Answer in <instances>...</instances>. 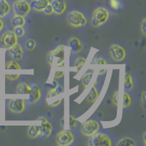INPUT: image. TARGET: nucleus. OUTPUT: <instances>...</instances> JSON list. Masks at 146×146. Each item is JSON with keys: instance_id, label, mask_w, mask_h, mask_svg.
Wrapping results in <instances>:
<instances>
[{"instance_id": "nucleus-1", "label": "nucleus", "mask_w": 146, "mask_h": 146, "mask_svg": "<svg viewBox=\"0 0 146 146\" xmlns=\"http://www.w3.org/2000/svg\"><path fill=\"white\" fill-rule=\"evenodd\" d=\"M65 60L64 45H59L47 54V61L50 66L55 65L57 67L63 66Z\"/></svg>"}, {"instance_id": "nucleus-2", "label": "nucleus", "mask_w": 146, "mask_h": 146, "mask_svg": "<svg viewBox=\"0 0 146 146\" xmlns=\"http://www.w3.org/2000/svg\"><path fill=\"white\" fill-rule=\"evenodd\" d=\"M110 17V13L105 7H96L93 12L91 23L94 28H98L107 23Z\"/></svg>"}, {"instance_id": "nucleus-3", "label": "nucleus", "mask_w": 146, "mask_h": 146, "mask_svg": "<svg viewBox=\"0 0 146 146\" xmlns=\"http://www.w3.org/2000/svg\"><path fill=\"white\" fill-rule=\"evenodd\" d=\"M67 23L74 28H80L86 25L87 19L81 12L72 10L66 15Z\"/></svg>"}, {"instance_id": "nucleus-4", "label": "nucleus", "mask_w": 146, "mask_h": 146, "mask_svg": "<svg viewBox=\"0 0 146 146\" xmlns=\"http://www.w3.org/2000/svg\"><path fill=\"white\" fill-rule=\"evenodd\" d=\"M88 145L91 146H110L112 142L110 138L105 134L96 132L89 137Z\"/></svg>"}, {"instance_id": "nucleus-5", "label": "nucleus", "mask_w": 146, "mask_h": 146, "mask_svg": "<svg viewBox=\"0 0 146 146\" xmlns=\"http://www.w3.org/2000/svg\"><path fill=\"white\" fill-rule=\"evenodd\" d=\"M30 3L27 0H16L13 4V10L15 15L26 17L31 11Z\"/></svg>"}, {"instance_id": "nucleus-6", "label": "nucleus", "mask_w": 146, "mask_h": 146, "mask_svg": "<svg viewBox=\"0 0 146 146\" xmlns=\"http://www.w3.org/2000/svg\"><path fill=\"white\" fill-rule=\"evenodd\" d=\"M74 136L70 130L63 129L57 133L56 136V142L59 146H67L74 142Z\"/></svg>"}, {"instance_id": "nucleus-7", "label": "nucleus", "mask_w": 146, "mask_h": 146, "mask_svg": "<svg viewBox=\"0 0 146 146\" xmlns=\"http://www.w3.org/2000/svg\"><path fill=\"white\" fill-rule=\"evenodd\" d=\"M0 42L2 47L4 48H6L8 50L9 48L15 45L18 43V37L16 36L15 34L13 31L8 30L6 31L3 35L0 37Z\"/></svg>"}, {"instance_id": "nucleus-8", "label": "nucleus", "mask_w": 146, "mask_h": 146, "mask_svg": "<svg viewBox=\"0 0 146 146\" xmlns=\"http://www.w3.org/2000/svg\"><path fill=\"white\" fill-rule=\"evenodd\" d=\"M100 123L94 120H88L81 125V132L84 136L90 137L99 131Z\"/></svg>"}, {"instance_id": "nucleus-9", "label": "nucleus", "mask_w": 146, "mask_h": 146, "mask_svg": "<svg viewBox=\"0 0 146 146\" xmlns=\"http://www.w3.org/2000/svg\"><path fill=\"white\" fill-rule=\"evenodd\" d=\"M110 55L115 62H121L126 58V51L124 48L117 44H112L109 48Z\"/></svg>"}, {"instance_id": "nucleus-10", "label": "nucleus", "mask_w": 146, "mask_h": 146, "mask_svg": "<svg viewBox=\"0 0 146 146\" xmlns=\"http://www.w3.org/2000/svg\"><path fill=\"white\" fill-rule=\"evenodd\" d=\"M8 109L11 113L20 114L25 110V102L23 99H11L9 100Z\"/></svg>"}, {"instance_id": "nucleus-11", "label": "nucleus", "mask_w": 146, "mask_h": 146, "mask_svg": "<svg viewBox=\"0 0 146 146\" xmlns=\"http://www.w3.org/2000/svg\"><path fill=\"white\" fill-rule=\"evenodd\" d=\"M36 120L41 121V126H40V135L44 137H49L53 131V126L51 125V123H49L44 117L40 116L36 118Z\"/></svg>"}, {"instance_id": "nucleus-12", "label": "nucleus", "mask_w": 146, "mask_h": 146, "mask_svg": "<svg viewBox=\"0 0 146 146\" xmlns=\"http://www.w3.org/2000/svg\"><path fill=\"white\" fill-rule=\"evenodd\" d=\"M50 4L53 8V13L56 15H62L66 11V0H51Z\"/></svg>"}, {"instance_id": "nucleus-13", "label": "nucleus", "mask_w": 146, "mask_h": 146, "mask_svg": "<svg viewBox=\"0 0 146 146\" xmlns=\"http://www.w3.org/2000/svg\"><path fill=\"white\" fill-rule=\"evenodd\" d=\"M31 87V91L28 98V103L30 105H33L37 102L41 98V90L37 85L33 84Z\"/></svg>"}, {"instance_id": "nucleus-14", "label": "nucleus", "mask_w": 146, "mask_h": 146, "mask_svg": "<svg viewBox=\"0 0 146 146\" xmlns=\"http://www.w3.org/2000/svg\"><path fill=\"white\" fill-rule=\"evenodd\" d=\"M9 53L13 60L15 61H21L23 57V51L22 47L18 43H16L15 45L11 47L8 49Z\"/></svg>"}, {"instance_id": "nucleus-15", "label": "nucleus", "mask_w": 146, "mask_h": 146, "mask_svg": "<svg viewBox=\"0 0 146 146\" xmlns=\"http://www.w3.org/2000/svg\"><path fill=\"white\" fill-rule=\"evenodd\" d=\"M68 47L72 53H78L83 50V45L78 37L73 36L69 40Z\"/></svg>"}, {"instance_id": "nucleus-16", "label": "nucleus", "mask_w": 146, "mask_h": 146, "mask_svg": "<svg viewBox=\"0 0 146 146\" xmlns=\"http://www.w3.org/2000/svg\"><path fill=\"white\" fill-rule=\"evenodd\" d=\"M49 3V0H32V2H30V6L31 8L35 11L42 12Z\"/></svg>"}, {"instance_id": "nucleus-17", "label": "nucleus", "mask_w": 146, "mask_h": 146, "mask_svg": "<svg viewBox=\"0 0 146 146\" xmlns=\"http://www.w3.org/2000/svg\"><path fill=\"white\" fill-rule=\"evenodd\" d=\"M11 7L7 0H0V18H3L10 13Z\"/></svg>"}, {"instance_id": "nucleus-18", "label": "nucleus", "mask_w": 146, "mask_h": 146, "mask_svg": "<svg viewBox=\"0 0 146 146\" xmlns=\"http://www.w3.org/2000/svg\"><path fill=\"white\" fill-rule=\"evenodd\" d=\"M64 91V90L63 86H60V85H57L56 86H55L54 88H51L48 90L46 94V98L49 99L58 96V95L63 93Z\"/></svg>"}, {"instance_id": "nucleus-19", "label": "nucleus", "mask_w": 146, "mask_h": 146, "mask_svg": "<svg viewBox=\"0 0 146 146\" xmlns=\"http://www.w3.org/2000/svg\"><path fill=\"white\" fill-rule=\"evenodd\" d=\"M11 25L12 27H23L25 25L26 21L25 17L21 16V15H14L11 18Z\"/></svg>"}, {"instance_id": "nucleus-20", "label": "nucleus", "mask_w": 146, "mask_h": 146, "mask_svg": "<svg viewBox=\"0 0 146 146\" xmlns=\"http://www.w3.org/2000/svg\"><path fill=\"white\" fill-rule=\"evenodd\" d=\"M27 135L31 139H35L40 135V126H29L27 129Z\"/></svg>"}, {"instance_id": "nucleus-21", "label": "nucleus", "mask_w": 146, "mask_h": 146, "mask_svg": "<svg viewBox=\"0 0 146 146\" xmlns=\"http://www.w3.org/2000/svg\"><path fill=\"white\" fill-rule=\"evenodd\" d=\"M94 73V70H87L86 72L84 73V75H83L81 78V83L83 88H86L89 84L91 79L93 76Z\"/></svg>"}, {"instance_id": "nucleus-22", "label": "nucleus", "mask_w": 146, "mask_h": 146, "mask_svg": "<svg viewBox=\"0 0 146 146\" xmlns=\"http://www.w3.org/2000/svg\"><path fill=\"white\" fill-rule=\"evenodd\" d=\"M98 96H99V92L96 89V88L95 87V86H94L90 90L89 93L88 94V95L86 96V100L88 103H92L95 102L96 100H97L98 98Z\"/></svg>"}, {"instance_id": "nucleus-23", "label": "nucleus", "mask_w": 146, "mask_h": 146, "mask_svg": "<svg viewBox=\"0 0 146 146\" xmlns=\"http://www.w3.org/2000/svg\"><path fill=\"white\" fill-rule=\"evenodd\" d=\"M31 87L26 83H18L16 87V92L18 94H29Z\"/></svg>"}, {"instance_id": "nucleus-24", "label": "nucleus", "mask_w": 146, "mask_h": 146, "mask_svg": "<svg viewBox=\"0 0 146 146\" xmlns=\"http://www.w3.org/2000/svg\"><path fill=\"white\" fill-rule=\"evenodd\" d=\"M124 88L126 91H130L134 88V83H133L132 77L128 72L125 73L124 78Z\"/></svg>"}, {"instance_id": "nucleus-25", "label": "nucleus", "mask_w": 146, "mask_h": 146, "mask_svg": "<svg viewBox=\"0 0 146 146\" xmlns=\"http://www.w3.org/2000/svg\"><path fill=\"white\" fill-rule=\"evenodd\" d=\"M135 145H136V143H135V139L131 137H128L121 138L117 143L118 146H134Z\"/></svg>"}, {"instance_id": "nucleus-26", "label": "nucleus", "mask_w": 146, "mask_h": 146, "mask_svg": "<svg viewBox=\"0 0 146 146\" xmlns=\"http://www.w3.org/2000/svg\"><path fill=\"white\" fill-rule=\"evenodd\" d=\"M5 69L6 70H21V67L18 64L17 61L10 60L5 63Z\"/></svg>"}, {"instance_id": "nucleus-27", "label": "nucleus", "mask_w": 146, "mask_h": 146, "mask_svg": "<svg viewBox=\"0 0 146 146\" xmlns=\"http://www.w3.org/2000/svg\"><path fill=\"white\" fill-rule=\"evenodd\" d=\"M25 48L29 51H32L36 48V42L34 39H27L24 43Z\"/></svg>"}, {"instance_id": "nucleus-28", "label": "nucleus", "mask_w": 146, "mask_h": 146, "mask_svg": "<svg viewBox=\"0 0 146 146\" xmlns=\"http://www.w3.org/2000/svg\"><path fill=\"white\" fill-rule=\"evenodd\" d=\"M85 62H86V58H83V57L79 56L75 58V62H74V66H76L78 72L81 70V68L84 65Z\"/></svg>"}, {"instance_id": "nucleus-29", "label": "nucleus", "mask_w": 146, "mask_h": 146, "mask_svg": "<svg viewBox=\"0 0 146 146\" xmlns=\"http://www.w3.org/2000/svg\"><path fill=\"white\" fill-rule=\"evenodd\" d=\"M131 104V96H129V94L126 92H125L124 95H123V108H126L130 107Z\"/></svg>"}, {"instance_id": "nucleus-30", "label": "nucleus", "mask_w": 146, "mask_h": 146, "mask_svg": "<svg viewBox=\"0 0 146 146\" xmlns=\"http://www.w3.org/2000/svg\"><path fill=\"white\" fill-rule=\"evenodd\" d=\"M13 32L15 34L17 37H22L25 35V30H24L23 27H14Z\"/></svg>"}, {"instance_id": "nucleus-31", "label": "nucleus", "mask_w": 146, "mask_h": 146, "mask_svg": "<svg viewBox=\"0 0 146 146\" xmlns=\"http://www.w3.org/2000/svg\"><path fill=\"white\" fill-rule=\"evenodd\" d=\"M91 64L92 65H106L107 62L106 60L104 59L103 58H100V57H97V58H94L92 62H91Z\"/></svg>"}, {"instance_id": "nucleus-32", "label": "nucleus", "mask_w": 146, "mask_h": 146, "mask_svg": "<svg viewBox=\"0 0 146 146\" xmlns=\"http://www.w3.org/2000/svg\"><path fill=\"white\" fill-rule=\"evenodd\" d=\"M78 121L73 116H70L69 118V126L70 129H75L78 126Z\"/></svg>"}, {"instance_id": "nucleus-33", "label": "nucleus", "mask_w": 146, "mask_h": 146, "mask_svg": "<svg viewBox=\"0 0 146 146\" xmlns=\"http://www.w3.org/2000/svg\"><path fill=\"white\" fill-rule=\"evenodd\" d=\"M21 75L19 74H13V75H5V78H7V80H10V81H15L17 80L18 78H20Z\"/></svg>"}, {"instance_id": "nucleus-34", "label": "nucleus", "mask_w": 146, "mask_h": 146, "mask_svg": "<svg viewBox=\"0 0 146 146\" xmlns=\"http://www.w3.org/2000/svg\"><path fill=\"white\" fill-rule=\"evenodd\" d=\"M42 12H43L44 13H45V15H52V14L53 13V8H52L51 5H50V3L48 4L46 7H45V9H44L43 11H42Z\"/></svg>"}, {"instance_id": "nucleus-35", "label": "nucleus", "mask_w": 146, "mask_h": 146, "mask_svg": "<svg viewBox=\"0 0 146 146\" xmlns=\"http://www.w3.org/2000/svg\"><path fill=\"white\" fill-rule=\"evenodd\" d=\"M146 18H144L142 20L141 24H140V30H141V32L143 34V35L145 36L146 35Z\"/></svg>"}, {"instance_id": "nucleus-36", "label": "nucleus", "mask_w": 146, "mask_h": 146, "mask_svg": "<svg viewBox=\"0 0 146 146\" xmlns=\"http://www.w3.org/2000/svg\"><path fill=\"white\" fill-rule=\"evenodd\" d=\"M112 103L114 105H118V91H115V93L113 94V97H112Z\"/></svg>"}, {"instance_id": "nucleus-37", "label": "nucleus", "mask_w": 146, "mask_h": 146, "mask_svg": "<svg viewBox=\"0 0 146 146\" xmlns=\"http://www.w3.org/2000/svg\"><path fill=\"white\" fill-rule=\"evenodd\" d=\"M141 104L142 107L143 108V109L145 110L146 108V91H144L142 92L141 94Z\"/></svg>"}, {"instance_id": "nucleus-38", "label": "nucleus", "mask_w": 146, "mask_h": 146, "mask_svg": "<svg viewBox=\"0 0 146 146\" xmlns=\"http://www.w3.org/2000/svg\"><path fill=\"white\" fill-rule=\"evenodd\" d=\"M110 4L112 8L115 9V10H117L119 7L120 3L118 0H110Z\"/></svg>"}, {"instance_id": "nucleus-39", "label": "nucleus", "mask_w": 146, "mask_h": 146, "mask_svg": "<svg viewBox=\"0 0 146 146\" xmlns=\"http://www.w3.org/2000/svg\"><path fill=\"white\" fill-rule=\"evenodd\" d=\"M64 75V72L63 71H57L56 72L54 75V79L56 80V79H60V78H63V76Z\"/></svg>"}, {"instance_id": "nucleus-40", "label": "nucleus", "mask_w": 146, "mask_h": 146, "mask_svg": "<svg viewBox=\"0 0 146 146\" xmlns=\"http://www.w3.org/2000/svg\"><path fill=\"white\" fill-rule=\"evenodd\" d=\"M62 102V99H60V100H58L57 101H56L55 102H53V103H50L49 105H50V107H56V106H58V105L61 104V102Z\"/></svg>"}, {"instance_id": "nucleus-41", "label": "nucleus", "mask_w": 146, "mask_h": 146, "mask_svg": "<svg viewBox=\"0 0 146 146\" xmlns=\"http://www.w3.org/2000/svg\"><path fill=\"white\" fill-rule=\"evenodd\" d=\"M106 72H107L106 69H102V70H100V71H99V75H104V74L106 73Z\"/></svg>"}, {"instance_id": "nucleus-42", "label": "nucleus", "mask_w": 146, "mask_h": 146, "mask_svg": "<svg viewBox=\"0 0 146 146\" xmlns=\"http://www.w3.org/2000/svg\"><path fill=\"white\" fill-rule=\"evenodd\" d=\"M3 27H4V23L3 21H2V18H0V32L2 31Z\"/></svg>"}, {"instance_id": "nucleus-43", "label": "nucleus", "mask_w": 146, "mask_h": 146, "mask_svg": "<svg viewBox=\"0 0 146 146\" xmlns=\"http://www.w3.org/2000/svg\"><path fill=\"white\" fill-rule=\"evenodd\" d=\"M145 136H146V133L145 132L143 134V142H144L145 145H146V139H145Z\"/></svg>"}]
</instances>
